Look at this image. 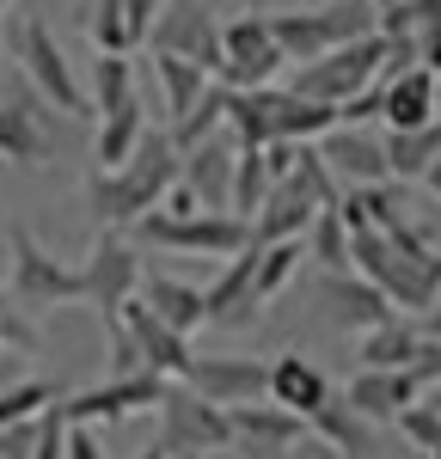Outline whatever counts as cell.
<instances>
[{
    "instance_id": "obj_1",
    "label": "cell",
    "mask_w": 441,
    "mask_h": 459,
    "mask_svg": "<svg viewBox=\"0 0 441 459\" xmlns=\"http://www.w3.org/2000/svg\"><path fill=\"white\" fill-rule=\"evenodd\" d=\"M172 178H178V147H172V135L166 129H142V142L129 147L123 166H92L86 172L80 196H86V214L99 227H135L166 196Z\"/></svg>"
},
{
    "instance_id": "obj_2",
    "label": "cell",
    "mask_w": 441,
    "mask_h": 459,
    "mask_svg": "<svg viewBox=\"0 0 441 459\" xmlns=\"http://www.w3.org/2000/svg\"><path fill=\"white\" fill-rule=\"evenodd\" d=\"M6 56L19 62V74L31 80V92L49 110H62V117H74V123H86V117H92L86 86L74 80V68H68V56H62V43H56V31H49L37 13H25V19H13V25H6Z\"/></svg>"
},
{
    "instance_id": "obj_3",
    "label": "cell",
    "mask_w": 441,
    "mask_h": 459,
    "mask_svg": "<svg viewBox=\"0 0 441 459\" xmlns=\"http://www.w3.org/2000/svg\"><path fill=\"white\" fill-rule=\"evenodd\" d=\"M374 19H380L374 0H325L319 13H264V25H270L276 49L289 62H313V56H325L350 37H368Z\"/></svg>"
},
{
    "instance_id": "obj_4",
    "label": "cell",
    "mask_w": 441,
    "mask_h": 459,
    "mask_svg": "<svg viewBox=\"0 0 441 459\" xmlns=\"http://www.w3.org/2000/svg\"><path fill=\"white\" fill-rule=\"evenodd\" d=\"M160 447L172 459H209L233 447V429H227V404H209L203 392H190L184 380H166L160 392Z\"/></svg>"
},
{
    "instance_id": "obj_5",
    "label": "cell",
    "mask_w": 441,
    "mask_h": 459,
    "mask_svg": "<svg viewBox=\"0 0 441 459\" xmlns=\"http://www.w3.org/2000/svg\"><path fill=\"white\" fill-rule=\"evenodd\" d=\"M380 56H386V37H380V31L350 37V43H337V49L313 56V62H294L289 92H300V99H319V105H337V99L362 92L368 80L380 74Z\"/></svg>"
},
{
    "instance_id": "obj_6",
    "label": "cell",
    "mask_w": 441,
    "mask_h": 459,
    "mask_svg": "<svg viewBox=\"0 0 441 459\" xmlns=\"http://www.w3.org/2000/svg\"><path fill=\"white\" fill-rule=\"evenodd\" d=\"M350 270H356V276H368V282L380 288L399 313H423V307L441 294L436 276H429V270H417L411 257H399V251L386 246V233H380V227L350 233Z\"/></svg>"
},
{
    "instance_id": "obj_7",
    "label": "cell",
    "mask_w": 441,
    "mask_h": 459,
    "mask_svg": "<svg viewBox=\"0 0 441 459\" xmlns=\"http://www.w3.org/2000/svg\"><path fill=\"white\" fill-rule=\"evenodd\" d=\"M135 239H147V246H160V251H203V257H227V251L252 246L246 221L239 214H215V209H196V214L147 209L135 221Z\"/></svg>"
},
{
    "instance_id": "obj_8",
    "label": "cell",
    "mask_w": 441,
    "mask_h": 459,
    "mask_svg": "<svg viewBox=\"0 0 441 459\" xmlns=\"http://www.w3.org/2000/svg\"><path fill=\"white\" fill-rule=\"evenodd\" d=\"M142 43L153 56H184V62H196L203 74L220 68V19L203 0H160V13H153Z\"/></svg>"
},
{
    "instance_id": "obj_9",
    "label": "cell",
    "mask_w": 441,
    "mask_h": 459,
    "mask_svg": "<svg viewBox=\"0 0 441 459\" xmlns=\"http://www.w3.org/2000/svg\"><path fill=\"white\" fill-rule=\"evenodd\" d=\"M135 282H142V257L117 239V227H99V246L86 251V264H80V300L105 318V331L123 325L117 313H123V300L135 294Z\"/></svg>"
},
{
    "instance_id": "obj_10",
    "label": "cell",
    "mask_w": 441,
    "mask_h": 459,
    "mask_svg": "<svg viewBox=\"0 0 441 459\" xmlns=\"http://www.w3.org/2000/svg\"><path fill=\"white\" fill-rule=\"evenodd\" d=\"M6 246H13V300H19V307L43 313V307H68V300H80V270L62 264L56 251L37 246L31 227H13Z\"/></svg>"
},
{
    "instance_id": "obj_11",
    "label": "cell",
    "mask_w": 441,
    "mask_h": 459,
    "mask_svg": "<svg viewBox=\"0 0 441 459\" xmlns=\"http://www.w3.org/2000/svg\"><path fill=\"white\" fill-rule=\"evenodd\" d=\"M282 68H289V56L276 49L264 13H239V19L220 25V68H215L220 86H233V92L239 86H270Z\"/></svg>"
},
{
    "instance_id": "obj_12",
    "label": "cell",
    "mask_w": 441,
    "mask_h": 459,
    "mask_svg": "<svg viewBox=\"0 0 441 459\" xmlns=\"http://www.w3.org/2000/svg\"><path fill=\"white\" fill-rule=\"evenodd\" d=\"M49 147H56V129H49V105L31 92V80H6L0 86V160L13 166H49Z\"/></svg>"
},
{
    "instance_id": "obj_13",
    "label": "cell",
    "mask_w": 441,
    "mask_h": 459,
    "mask_svg": "<svg viewBox=\"0 0 441 459\" xmlns=\"http://www.w3.org/2000/svg\"><path fill=\"white\" fill-rule=\"evenodd\" d=\"M160 392H166V374H153V368H135V374H117L105 386H86L62 398V417L68 423H123V417H135V411H153L160 404Z\"/></svg>"
},
{
    "instance_id": "obj_14",
    "label": "cell",
    "mask_w": 441,
    "mask_h": 459,
    "mask_svg": "<svg viewBox=\"0 0 441 459\" xmlns=\"http://www.w3.org/2000/svg\"><path fill=\"white\" fill-rule=\"evenodd\" d=\"M252 264H257V246L227 251V264L215 270V282L203 288V325H220V331H239V325H252V318H257Z\"/></svg>"
},
{
    "instance_id": "obj_15",
    "label": "cell",
    "mask_w": 441,
    "mask_h": 459,
    "mask_svg": "<svg viewBox=\"0 0 441 459\" xmlns=\"http://www.w3.org/2000/svg\"><path fill=\"white\" fill-rule=\"evenodd\" d=\"M178 380L190 392H203L209 404H246V398H264V361H252V355H190V368Z\"/></svg>"
},
{
    "instance_id": "obj_16",
    "label": "cell",
    "mask_w": 441,
    "mask_h": 459,
    "mask_svg": "<svg viewBox=\"0 0 441 459\" xmlns=\"http://www.w3.org/2000/svg\"><path fill=\"white\" fill-rule=\"evenodd\" d=\"M123 331H129V337H135V355H142V368H153V374H166V380H178L184 368H190V337H184V331H172V325H166V318H153L147 313V300H135V294H129V300H123Z\"/></svg>"
},
{
    "instance_id": "obj_17",
    "label": "cell",
    "mask_w": 441,
    "mask_h": 459,
    "mask_svg": "<svg viewBox=\"0 0 441 459\" xmlns=\"http://www.w3.org/2000/svg\"><path fill=\"white\" fill-rule=\"evenodd\" d=\"M227 429H233V447L246 454H282L307 435V417H294L270 398H246V404H227Z\"/></svg>"
},
{
    "instance_id": "obj_18",
    "label": "cell",
    "mask_w": 441,
    "mask_h": 459,
    "mask_svg": "<svg viewBox=\"0 0 441 459\" xmlns=\"http://www.w3.org/2000/svg\"><path fill=\"white\" fill-rule=\"evenodd\" d=\"M233 135L215 129V135H203L196 147H184L178 153V184H190V196L203 203V209L227 214V184H233Z\"/></svg>"
},
{
    "instance_id": "obj_19",
    "label": "cell",
    "mask_w": 441,
    "mask_h": 459,
    "mask_svg": "<svg viewBox=\"0 0 441 459\" xmlns=\"http://www.w3.org/2000/svg\"><path fill=\"white\" fill-rule=\"evenodd\" d=\"M313 196H307V184L300 178H270V190H264V203L257 214L246 221V233H252V246H270V239H300L307 233V221H313Z\"/></svg>"
},
{
    "instance_id": "obj_20",
    "label": "cell",
    "mask_w": 441,
    "mask_h": 459,
    "mask_svg": "<svg viewBox=\"0 0 441 459\" xmlns=\"http://www.w3.org/2000/svg\"><path fill=\"white\" fill-rule=\"evenodd\" d=\"M319 153L337 172V184H380L386 178V147H380V135H368L362 123H331L319 135Z\"/></svg>"
},
{
    "instance_id": "obj_21",
    "label": "cell",
    "mask_w": 441,
    "mask_h": 459,
    "mask_svg": "<svg viewBox=\"0 0 441 459\" xmlns=\"http://www.w3.org/2000/svg\"><path fill=\"white\" fill-rule=\"evenodd\" d=\"M337 398H343L356 417H368V423H393L411 398H423V386L411 380V368H362Z\"/></svg>"
},
{
    "instance_id": "obj_22",
    "label": "cell",
    "mask_w": 441,
    "mask_h": 459,
    "mask_svg": "<svg viewBox=\"0 0 441 459\" xmlns=\"http://www.w3.org/2000/svg\"><path fill=\"white\" fill-rule=\"evenodd\" d=\"M319 300H325L331 325H343V331H368V325H380L386 313H399V307L368 282V276H356V270H325Z\"/></svg>"
},
{
    "instance_id": "obj_23",
    "label": "cell",
    "mask_w": 441,
    "mask_h": 459,
    "mask_svg": "<svg viewBox=\"0 0 441 459\" xmlns=\"http://www.w3.org/2000/svg\"><path fill=\"white\" fill-rule=\"evenodd\" d=\"M264 398L270 404H282V411H294V417H313L319 404L331 398V380L307 361V355H276L270 368H264Z\"/></svg>"
},
{
    "instance_id": "obj_24",
    "label": "cell",
    "mask_w": 441,
    "mask_h": 459,
    "mask_svg": "<svg viewBox=\"0 0 441 459\" xmlns=\"http://www.w3.org/2000/svg\"><path fill=\"white\" fill-rule=\"evenodd\" d=\"M380 80V123L386 129H417L436 117V74L429 68H399V74H374Z\"/></svg>"
},
{
    "instance_id": "obj_25",
    "label": "cell",
    "mask_w": 441,
    "mask_h": 459,
    "mask_svg": "<svg viewBox=\"0 0 441 459\" xmlns=\"http://www.w3.org/2000/svg\"><path fill=\"white\" fill-rule=\"evenodd\" d=\"M307 429H313V435L331 447V459H368V454H374V423H368V417H356L337 392H331L325 404L307 417Z\"/></svg>"
},
{
    "instance_id": "obj_26",
    "label": "cell",
    "mask_w": 441,
    "mask_h": 459,
    "mask_svg": "<svg viewBox=\"0 0 441 459\" xmlns=\"http://www.w3.org/2000/svg\"><path fill=\"white\" fill-rule=\"evenodd\" d=\"M135 300H147V313L166 318L172 331H184V337H190V331H203V288L178 282V276H147V270H142Z\"/></svg>"
},
{
    "instance_id": "obj_27",
    "label": "cell",
    "mask_w": 441,
    "mask_h": 459,
    "mask_svg": "<svg viewBox=\"0 0 441 459\" xmlns=\"http://www.w3.org/2000/svg\"><path fill=\"white\" fill-rule=\"evenodd\" d=\"M380 147H386V178H399V184L404 178H423V166L441 160V117L417 123V129H386Z\"/></svg>"
},
{
    "instance_id": "obj_28",
    "label": "cell",
    "mask_w": 441,
    "mask_h": 459,
    "mask_svg": "<svg viewBox=\"0 0 441 459\" xmlns=\"http://www.w3.org/2000/svg\"><path fill=\"white\" fill-rule=\"evenodd\" d=\"M411 350H417V325L404 313H386L380 325L356 331V361H362V368H404Z\"/></svg>"
},
{
    "instance_id": "obj_29",
    "label": "cell",
    "mask_w": 441,
    "mask_h": 459,
    "mask_svg": "<svg viewBox=\"0 0 441 459\" xmlns=\"http://www.w3.org/2000/svg\"><path fill=\"white\" fill-rule=\"evenodd\" d=\"M142 129H147L142 99L105 110V117H99V135H92V160H99V166H123V160H129V147L142 142Z\"/></svg>"
},
{
    "instance_id": "obj_30",
    "label": "cell",
    "mask_w": 441,
    "mask_h": 459,
    "mask_svg": "<svg viewBox=\"0 0 441 459\" xmlns=\"http://www.w3.org/2000/svg\"><path fill=\"white\" fill-rule=\"evenodd\" d=\"M153 80H160V99H166V117L178 123L184 110L196 105V92L215 80V74H203L196 62H184V56H153Z\"/></svg>"
},
{
    "instance_id": "obj_31",
    "label": "cell",
    "mask_w": 441,
    "mask_h": 459,
    "mask_svg": "<svg viewBox=\"0 0 441 459\" xmlns=\"http://www.w3.org/2000/svg\"><path fill=\"white\" fill-rule=\"evenodd\" d=\"M270 190V166H264V147H233V184H227V214L252 221L257 203Z\"/></svg>"
},
{
    "instance_id": "obj_32",
    "label": "cell",
    "mask_w": 441,
    "mask_h": 459,
    "mask_svg": "<svg viewBox=\"0 0 441 459\" xmlns=\"http://www.w3.org/2000/svg\"><path fill=\"white\" fill-rule=\"evenodd\" d=\"M215 129H227V86H220V80H209V86H203V92H196V105L184 110L178 123H172V129H166V135H172V147H196L203 142V135H215Z\"/></svg>"
},
{
    "instance_id": "obj_33",
    "label": "cell",
    "mask_w": 441,
    "mask_h": 459,
    "mask_svg": "<svg viewBox=\"0 0 441 459\" xmlns=\"http://www.w3.org/2000/svg\"><path fill=\"white\" fill-rule=\"evenodd\" d=\"M300 239H270V246H257V264H252V294H257V307L264 300H276L282 288H289V276L300 270Z\"/></svg>"
},
{
    "instance_id": "obj_34",
    "label": "cell",
    "mask_w": 441,
    "mask_h": 459,
    "mask_svg": "<svg viewBox=\"0 0 441 459\" xmlns=\"http://www.w3.org/2000/svg\"><path fill=\"white\" fill-rule=\"evenodd\" d=\"M135 99V62L129 56H99L92 62V117L129 105Z\"/></svg>"
},
{
    "instance_id": "obj_35",
    "label": "cell",
    "mask_w": 441,
    "mask_h": 459,
    "mask_svg": "<svg viewBox=\"0 0 441 459\" xmlns=\"http://www.w3.org/2000/svg\"><path fill=\"white\" fill-rule=\"evenodd\" d=\"M307 251L325 264V270H350V227L337 221V209H313V221H307Z\"/></svg>"
},
{
    "instance_id": "obj_36",
    "label": "cell",
    "mask_w": 441,
    "mask_h": 459,
    "mask_svg": "<svg viewBox=\"0 0 441 459\" xmlns=\"http://www.w3.org/2000/svg\"><path fill=\"white\" fill-rule=\"evenodd\" d=\"M86 37H92L99 56H129V49H142V43L129 37L123 0H92V13H86Z\"/></svg>"
},
{
    "instance_id": "obj_37",
    "label": "cell",
    "mask_w": 441,
    "mask_h": 459,
    "mask_svg": "<svg viewBox=\"0 0 441 459\" xmlns=\"http://www.w3.org/2000/svg\"><path fill=\"white\" fill-rule=\"evenodd\" d=\"M300 184H307V196L319 203V209H337V196H343V184H337V172L325 166V153H319V142H300L294 147V166H289Z\"/></svg>"
},
{
    "instance_id": "obj_38",
    "label": "cell",
    "mask_w": 441,
    "mask_h": 459,
    "mask_svg": "<svg viewBox=\"0 0 441 459\" xmlns=\"http://www.w3.org/2000/svg\"><path fill=\"white\" fill-rule=\"evenodd\" d=\"M56 398V386H43V380H13V386H0V423H25V417H37L43 404Z\"/></svg>"
},
{
    "instance_id": "obj_39",
    "label": "cell",
    "mask_w": 441,
    "mask_h": 459,
    "mask_svg": "<svg viewBox=\"0 0 441 459\" xmlns=\"http://www.w3.org/2000/svg\"><path fill=\"white\" fill-rule=\"evenodd\" d=\"M393 423H399V435L411 441V447H417V454H423V447H429V441L441 435V411L429 404V398H411V404H404Z\"/></svg>"
},
{
    "instance_id": "obj_40",
    "label": "cell",
    "mask_w": 441,
    "mask_h": 459,
    "mask_svg": "<svg viewBox=\"0 0 441 459\" xmlns=\"http://www.w3.org/2000/svg\"><path fill=\"white\" fill-rule=\"evenodd\" d=\"M68 447V417H62V398H49L37 411V441H31V459H62Z\"/></svg>"
},
{
    "instance_id": "obj_41",
    "label": "cell",
    "mask_w": 441,
    "mask_h": 459,
    "mask_svg": "<svg viewBox=\"0 0 441 459\" xmlns=\"http://www.w3.org/2000/svg\"><path fill=\"white\" fill-rule=\"evenodd\" d=\"M0 343H6V350H37V331L19 318V300H13L6 282H0Z\"/></svg>"
},
{
    "instance_id": "obj_42",
    "label": "cell",
    "mask_w": 441,
    "mask_h": 459,
    "mask_svg": "<svg viewBox=\"0 0 441 459\" xmlns=\"http://www.w3.org/2000/svg\"><path fill=\"white\" fill-rule=\"evenodd\" d=\"M404 368H411V380H417L423 392L441 386V337H423V331H417V350H411Z\"/></svg>"
},
{
    "instance_id": "obj_43",
    "label": "cell",
    "mask_w": 441,
    "mask_h": 459,
    "mask_svg": "<svg viewBox=\"0 0 441 459\" xmlns=\"http://www.w3.org/2000/svg\"><path fill=\"white\" fill-rule=\"evenodd\" d=\"M31 441H37V417L0 423V459H31Z\"/></svg>"
},
{
    "instance_id": "obj_44",
    "label": "cell",
    "mask_w": 441,
    "mask_h": 459,
    "mask_svg": "<svg viewBox=\"0 0 441 459\" xmlns=\"http://www.w3.org/2000/svg\"><path fill=\"white\" fill-rule=\"evenodd\" d=\"M62 459H105V441L92 435V423H68V447Z\"/></svg>"
},
{
    "instance_id": "obj_45",
    "label": "cell",
    "mask_w": 441,
    "mask_h": 459,
    "mask_svg": "<svg viewBox=\"0 0 441 459\" xmlns=\"http://www.w3.org/2000/svg\"><path fill=\"white\" fill-rule=\"evenodd\" d=\"M153 13H160V0H123V19H129V37L142 43L147 25H153Z\"/></svg>"
},
{
    "instance_id": "obj_46",
    "label": "cell",
    "mask_w": 441,
    "mask_h": 459,
    "mask_svg": "<svg viewBox=\"0 0 441 459\" xmlns=\"http://www.w3.org/2000/svg\"><path fill=\"white\" fill-rule=\"evenodd\" d=\"M417 331H423V337H441V294L423 307V325H417Z\"/></svg>"
},
{
    "instance_id": "obj_47",
    "label": "cell",
    "mask_w": 441,
    "mask_h": 459,
    "mask_svg": "<svg viewBox=\"0 0 441 459\" xmlns=\"http://www.w3.org/2000/svg\"><path fill=\"white\" fill-rule=\"evenodd\" d=\"M423 184L436 190V203H441V160H429V166H423Z\"/></svg>"
},
{
    "instance_id": "obj_48",
    "label": "cell",
    "mask_w": 441,
    "mask_h": 459,
    "mask_svg": "<svg viewBox=\"0 0 441 459\" xmlns=\"http://www.w3.org/2000/svg\"><path fill=\"white\" fill-rule=\"evenodd\" d=\"M135 459H172V454H166V447L153 441V447H142V454H135Z\"/></svg>"
},
{
    "instance_id": "obj_49",
    "label": "cell",
    "mask_w": 441,
    "mask_h": 459,
    "mask_svg": "<svg viewBox=\"0 0 441 459\" xmlns=\"http://www.w3.org/2000/svg\"><path fill=\"white\" fill-rule=\"evenodd\" d=\"M423 454H429V459H441V435H436V441H429V447H423Z\"/></svg>"
},
{
    "instance_id": "obj_50",
    "label": "cell",
    "mask_w": 441,
    "mask_h": 459,
    "mask_svg": "<svg viewBox=\"0 0 441 459\" xmlns=\"http://www.w3.org/2000/svg\"><path fill=\"white\" fill-rule=\"evenodd\" d=\"M423 398H429V404H436V411H441V386H429V392H423Z\"/></svg>"
},
{
    "instance_id": "obj_51",
    "label": "cell",
    "mask_w": 441,
    "mask_h": 459,
    "mask_svg": "<svg viewBox=\"0 0 441 459\" xmlns=\"http://www.w3.org/2000/svg\"><path fill=\"white\" fill-rule=\"evenodd\" d=\"M436 117H441V74H436Z\"/></svg>"
},
{
    "instance_id": "obj_52",
    "label": "cell",
    "mask_w": 441,
    "mask_h": 459,
    "mask_svg": "<svg viewBox=\"0 0 441 459\" xmlns=\"http://www.w3.org/2000/svg\"><path fill=\"white\" fill-rule=\"evenodd\" d=\"M6 6H13V0H0V19H6Z\"/></svg>"
},
{
    "instance_id": "obj_53",
    "label": "cell",
    "mask_w": 441,
    "mask_h": 459,
    "mask_svg": "<svg viewBox=\"0 0 441 459\" xmlns=\"http://www.w3.org/2000/svg\"><path fill=\"white\" fill-rule=\"evenodd\" d=\"M374 6H386V0H374Z\"/></svg>"
}]
</instances>
